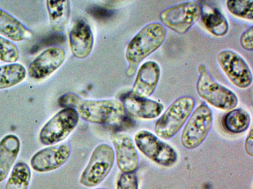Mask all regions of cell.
Wrapping results in <instances>:
<instances>
[{
  "label": "cell",
  "instance_id": "12",
  "mask_svg": "<svg viewBox=\"0 0 253 189\" xmlns=\"http://www.w3.org/2000/svg\"><path fill=\"white\" fill-rule=\"evenodd\" d=\"M65 59L64 51L59 47L49 48L39 54L29 64L28 74L36 80L44 79L57 70Z\"/></svg>",
  "mask_w": 253,
  "mask_h": 189
},
{
  "label": "cell",
  "instance_id": "15",
  "mask_svg": "<svg viewBox=\"0 0 253 189\" xmlns=\"http://www.w3.org/2000/svg\"><path fill=\"white\" fill-rule=\"evenodd\" d=\"M159 64L154 61L144 63L139 68L130 92L134 95L147 98L155 91L160 77Z\"/></svg>",
  "mask_w": 253,
  "mask_h": 189
},
{
  "label": "cell",
  "instance_id": "19",
  "mask_svg": "<svg viewBox=\"0 0 253 189\" xmlns=\"http://www.w3.org/2000/svg\"><path fill=\"white\" fill-rule=\"evenodd\" d=\"M50 27L56 32H63L70 18V1L49 0L46 1Z\"/></svg>",
  "mask_w": 253,
  "mask_h": 189
},
{
  "label": "cell",
  "instance_id": "21",
  "mask_svg": "<svg viewBox=\"0 0 253 189\" xmlns=\"http://www.w3.org/2000/svg\"><path fill=\"white\" fill-rule=\"evenodd\" d=\"M25 67L18 63L0 66V89L8 88L20 83L25 78Z\"/></svg>",
  "mask_w": 253,
  "mask_h": 189
},
{
  "label": "cell",
  "instance_id": "20",
  "mask_svg": "<svg viewBox=\"0 0 253 189\" xmlns=\"http://www.w3.org/2000/svg\"><path fill=\"white\" fill-rule=\"evenodd\" d=\"M208 31L216 36H224L229 30L227 19L217 8L204 11L202 9L201 17Z\"/></svg>",
  "mask_w": 253,
  "mask_h": 189
},
{
  "label": "cell",
  "instance_id": "4",
  "mask_svg": "<svg viewBox=\"0 0 253 189\" xmlns=\"http://www.w3.org/2000/svg\"><path fill=\"white\" fill-rule=\"evenodd\" d=\"M84 121L96 124H113L123 121L126 114L124 104L113 99L82 101L77 107Z\"/></svg>",
  "mask_w": 253,
  "mask_h": 189
},
{
  "label": "cell",
  "instance_id": "17",
  "mask_svg": "<svg viewBox=\"0 0 253 189\" xmlns=\"http://www.w3.org/2000/svg\"><path fill=\"white\" fill-rule=\"evenodd\" d=\"M20 149V140L14 134H7L0 141V183L6 178Z\"/></svg>",
  "mask_w": 253,
  "mask_h": 189
},
{
  "label": "cell",
  "instance_id": "26",
  "mask_svg": "<svg viewBox=\"0 0 253 189\" xmlns=\"http://www.w3.org/2000/svg\"><path fill=\"white\" fill-rule=\"evenodd\" d=\"M116 189H138L137 178L134 172L121 174L117 182Z\"/></svg>",
  "mask_w": 253,
  "mask_h": 189
},
{
  "label": "cell",
  "instance_id": "8",
  "mask_svg": "<svg viewBox=\"0 0 253 189\" xmlns=\"http://www.w3.org/2000/svg\"><path fill=\"white\" fill-rule=\"evenodd\" d=\"M212 114L205 103L199 105L191 114L181 135L182 146L189 150L199 147L207 137L212 126Z\"/></svg>",
  "mask_w": 253,
  "mask_h": 189
},
{
  "label": "cell",
  "instance_id": "28",
  "mask_svg": "<svg viewBox=\"0 0 253 189\" xmlns=\"http://www.w3.org/2000/svg\"><path fill=\"white\" fill-rule=\"evenodd\" d=\"M241 47L248 51L253 50V26L249 27L241 34L240 38Z\"/></svg>",
  "mask_w": 253,
  "mask_h": 189
},
{
  "label": "cell",
  "instance_id": "18",
  "mask_svg": "<svg viewBox=\"0 0 253 189\" xmlns=\"http://www.w3.org/2000/svg\"><path fill=\"white\" fill-rule=\"evenodd\" d=\"M0 34L13 41H21L30 38V31L20 21L0 8Z\"/></svg>",
  "mask_w": 253,
  "mask_h": 189
},
{
  "label": "cell",
  "instance_id": "24",
  "mask_svg": "<svg viewBox=\"0 0 253 189\" xmlns=\"http://www.w3.org/2000/svg\"><path fill=\"white\" fill-rule=\"evenodd\" d=\"M226 6L230 12L237 17L250 20L253 19V0H227Z\"/></svg>",
  "mask_w": 253,
  "mask_h": 189
},
{
  "label": "cell",
  "instance_id": "25",
  "mask_svg": "<svg viewBox=\"0 0 253 189\" xmlns=\"http://www.w3.org/2000/svg\"><path fill=\"white\" fill-rule=\"evenodd\" d=\"M19 58V51L12 41L0 36V61L14 63Z\"/></svg>",
  "mask_w": 253,
  "mask_h": 189
},
{
  "label": "cell",
  "instance_id": "1",
  "mask_svg": "<svg viewBox=\"0 0 253 189\" xmlns=\"http://www.w3.org/2000/svg\"><path fill=\"white\" fill-rule=\"evenodd\" d=\"M166 36L165 27L160 23L153 22L143 27L133 37L126 53V58L129 63L130 75L134 73L140 62L163 44Z\"/></svg>",
  "mask_w": 253,
  "mask_h": 189
},
{
  "label": "cell",
  "instance_id": "14",
  "mask_svg": "<svg viewBox=\"0 0 253 189\" xmlns=\"http://www.w3.org/2000/svg\"><path fill=\"white\" fill-rule=\"evenodd\" d=\"M71 53L77 59H83L90 54L93 46V35L89 25L84 20H77L69 35Z\"/></svg>",
  "mask_w": 253,
  "mask_h": 189
},
{
  "label": "cell",
  "instance_id": "31",
  "mask_svg": "<svg viewBox=\"0 0 253 189\" xmlns=\"http://www.w3.org/2000/svg\"><path fill=\"white\" fill-rule=\"evenodd\" d=\"M106 189V188H98V189Z\"/></svg>",
  "mask_w": 253,
  "mask_h": 189
},
{
  "label": "cell",
  "instance_id": "6",
  "mask_svg": "<svg viewBox=\"0 0 253 189\" xmlns=\"http://www.w3.org/2000/svg\"><path fill=\"white\" fill-rule=\"evenodd\" d=\"M202 7L195 1H187L170 6L160 14L162 24L182 34L187 32L201 17Z\"/></svg>",
  "mask_w": 253,
  "mask_h": 189
},
{
  "label": "cell",
  "instance_id": "2",
  "mask_svg": "<svg viewBox=\"0 0 253 189\" xmlns=\"http://www.w3.org/2000/svg\"><path fill=\"white\" fill-rule=\"evenodd\" d=\"M199 74L196 89L199 96L212 106L224 110L234 109L238 100L231 90L216 82L203 63L198 67Z\"/></svg>",
  "mask_w": 253,
  "mask_h": 189
},
{
  "label": "cell",
  "instance_id": "16",
  "mask_svg": "<svg viewBox=\"0 0 253 189\" xmlns=\"http://www.w3.org/2000/svg\"><path fill=\"white\" fill-rule=\"evenodd\" d=\"M123 104L130 113L137 117L151 119L158 117L164 105L157 101L133 95L131 93L123 98Z\"/></svg>",
  "mask_w": 253,
  "mask_h": 189
},
{
  "label": "cell",
  "instance_id": "30",
  "mask_svg": "<svg viewBox=\"0 0 253 189\" xmlns=\"http://www.w3.org/2000/svg\"><path fill=\"white\" fill-rule=\"evenodd\" d=\"M89 13L96 17H104L109 15L110 12L101 7H92L89 10Z\"/></svg>",
  "mask_w": 253,
  "mask_h": 189
},
{
  "label": "cell",
  "instance_id": "9",
  "mask_svg": "<svg viewBox=\"0 0 253 189\" xmlns=\"http://www.w3.org/2000/svg\"><path fill=\"white\" fill-rule=\"evenodd\" d=\"M134 139L140 151L158 164L170 166L177 159L175 150L150 131L140 130L135 134Z\"/></svg>",
  "mask_w": 253,
  "mask_h": 189
},
{
  "label": "cell",
  "instance_id": "22",
  "mask_svg": "<svg viewBox=\"0 0 253 189\" xmlns=\"http://www.w3.org/2000/svg\"><path fill=\"white\" fill-rule=\"evenodd\" d=\"M250 122V114L242 108L231 110L223 119L226 129L233 133H240L245 131L249 127Z\"/></svg>",
  "mask_w": 253,
  "mask_h": 189
},
{
  "label": "cell",
  "instance_id": "10",
  "mask_svg": "<svg viewBox=\"0 0 253 189\" xmlns=\"http://www.w3.org/2000/svg\"><path fill=\"white\" fill-rule=\"evenodd\" d=\"M216 61L227 78L236 87L246 89L252 84L251 70L240 55L232 50H223L217 55Z\"/></svg>",
  "mask_w": 253,
  "mask_h": 189
},
{
  "label": "cell",
  "instance_id": "23",
  "mask_svg": "<svg viewBox=\"0 0 253 189\" xmlns=\"http://www.w3.org/2000/svg\"><path fill=\"white\" fill-rule=\"evenodd\" d=\"M31 178L29 165L23 162H18L12 168L5 189H28Z\"/></svg>",
  "mask_w": 253,
  "mask_h": 189
},
{
  "label": "cell",
  "instance_id": "13",
  "mask_svg": "<svg viewBox=\"0 0 253 189\" xmlns=\"http://www.w3.org/2000/svg\"><path fill=\"white\" fill-rule=\"evenodd\" d=\"M111 139L115 148L118 167L122 173L134 172L138 166L137 152L131 138L123 133H114Z\"/></svg>",
  "mask_w": 253,
  "mask_h": 189
},
{
  "label": "cell",
  "instance_id": "29",
  "mask_svg": "<svg viewBox=\"0 0 253 189\" xmlns=\"http://www.w3.org/2000/svg\"><path fill=\"white\" fill-rule=\"evenodd\" d=\"M245 149L246 153L250 156H253V132L251 129L248 135L245 142Z\"/></svg>",
  "mask_w": 253,
  "mask_h": 189
},
{
  "label": "cell",
  "instance_id": "3",
  "mask_svg": "<svg viewBox=\"0 0 253 189\" xmlns=\"http://www.w3.org/2000/svg\"><path fill=\"white\" fill-rule=\"evenodd\" d=\"M194 106L195 101L189 96L174 101L155 124L154 131L157 136L164 140L174 136L191 115Z\"/></svg>",
  "mask_w": 253,
  "mask_h": 189
},
{
  "label": "cell",
  "instance_id": "7",
  "mask_svg": "<svg viewBox=\"0 0 253 189\" xmlns=\"http://www.w3.org/2000/svg\"><path fill=\"white\" fill-rule=\"evenodd\" d=\"M79 120L78 111L72 108H64L55 114L42 127L39 139L45 145L61 142L74 129Z\"/></svg>",
  "mask_w": 253,
  "mask_h": 189
},
{
  "label": "cell",
  "instance_id": "11",
  "mask_svg": "<svg viewBox=\"0 0 253 189\" xmlns=\"http://www.w3.org/2000/svg\"><path fill=\"white\" fill-rule=\"evenodd\" d=\"M71 151L68 142L50 146L36 153L30 160V164L38 172L51 171L59 168L67 161Z\"/></svg>",
  "mask_w": 253,
  "mask_h": 189
},
{
  "label": "cell",
  "instance_id": "27",
  "mask_svg": "<svg viewBox=\"0 0 253 189\" xmlns=\"http://www.w3.org/2000/svg\"><path fill=\"white\" fill-rule=\"evenodd\" d=\"M81 102L80 97L73 94H65L59 99V104L64 108L78 107Z\"/></svg>",
  "mask_w": 253,
  "mask_h": 189
},
{
  "label": "cell",
  "instance_id": "5",
  "mask_svg": "<svg viewBox=\"0 0 253 189\" xmlns=\"http://www.w3.org/2000/svg\"><path fill=\"white\" fill-rule=\"evenodd\" d=\"M115 152L107 144L98 145L82 173L80 183L86 187H93L100 184L111 171L115 161Z\"/></svg>",
  "mask_w": 253,
  "mask_h": 189
}]
</instances>
